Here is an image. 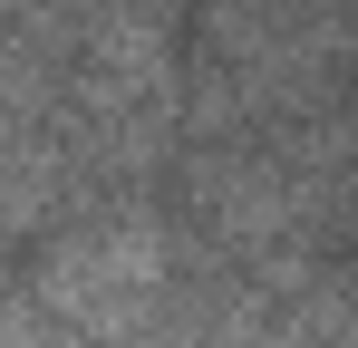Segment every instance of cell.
I'll use <instances>...</instances> for the list:
<instances>
[{
  "mask_svg": "<svg viewBox=\"0 0 358 348\" xmlns=\"http://www.w3.org/2000/svg\"><path fill=\"white\" fill-rule=\"evenodd\" d=\"M68 339H136L145 310L165 300V232L155 223H87L39 261L29 290Z\"/></svg>",
  "mask_w": 358,
  "mask_h": 348,
  "instance_id": "obj_1",
  "label": "cell"
}]
</instances>
